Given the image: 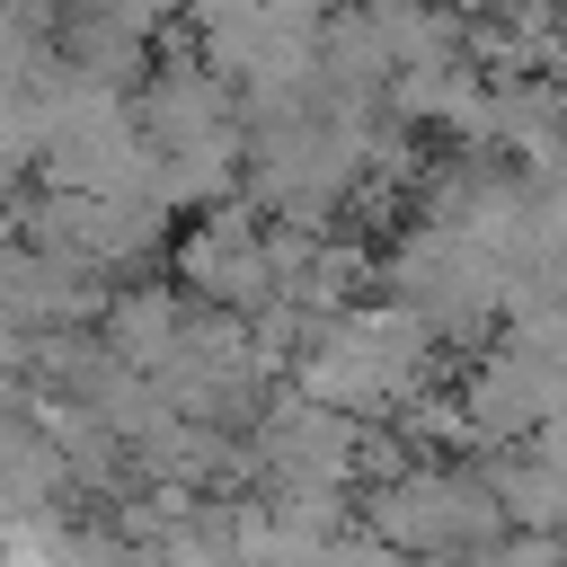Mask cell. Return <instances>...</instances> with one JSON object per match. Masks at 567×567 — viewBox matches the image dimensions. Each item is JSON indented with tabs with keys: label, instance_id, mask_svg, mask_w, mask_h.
<instances>
[{
	"label": "cell",
	"instance_id": "1",
	"mask_svg": "<svg viewBox=\"0 0 567 567\" xmlns=\"http://www.w3.org/2000/svg\"><path fill=\"white\" fill-rule=\"evenodd\" d=\"M372 284L390 301H408L443 346H478L496 328V257L461 230V221H434L416 213L381 257H372Z\"/></svg>",
	"mask_w": 567,
	"mask_h": 567
},
{
	"label": "cell",
	"instance_id": "2",
	"mask_svg": "<svg viewBox=\"0 0 567 567\" xmlns=\"http://www.w3.org/2000/svg\"><path fill=\"white\" fill-rule=\"evenodd\" d=\"M177 292L195 301H221V310H257L275 292V266H266V213L230 186L213 204H195V221L177 230Z\"/></svg>",
	"mask_w": 567,
	"mask_h": 567
},
{
	"label": "cell",
	"instance_id": "3",
	"mask_svg": "<svg viewBox=\"0 0 567 567\" xmlns=\"http://www.w3.org/2000/svg\"><path fill=\"white\" fill-rule=\"evenodd\" d=\"M133 124L151 142H213V133H239V97L204 53H159L133 80Z\"/></svg>",
	"mask_w": 567,
	"mask_h": 567
},
{
	"label": "cell",
	"instance_id": "4",
	"mask_svg": "<svg viewBox=\"0 0 567 567\" xmlns=\"http://www.w3.org/2000/svg\"><path fill=\"white\" fill-rule=\"evenodd\" d=\"M97 301H106V275H89V266H71V257L0 230V319L62 328V319H97Z\"/></svg>",
	"mask_w": 567,
	"mask_h": 567
},
{
	"label": "cell",
	"instance_id": "5",
	"mask_svg": "<svg viewBox=\"0 0 567 567\" xmlns=\"http://www.w3.org/2000/svg\"><path fill=\"white\" fill-rule=\"evenodd\" d=\"M461 416H470V443H523L532 416H540V372L514 337H478L470 372H461Z\"/></svg>",
	"mask_w": 567,
	"mask_h": 567
},
{
	"label": "cell",
	"instance_id": "6",
	"mask_svg": "<svg viewBox=\"0 0 567 567\" xmlns=\"http://www.w3.org/2000/svg\"><path fill=\"white\" fill-rule=\"evenodd\" d=\"M177 328H186V292L177 284H106V301H97V337L133 372H151L177 346Z\"/></svg>",
	"mask_w": 567,
	"mask_h": 567
},
{
	"label": "cell",
	"instance_id": "7",
	"mask_svg": "<svg viewBox=\"0 0 567 567\" xmlns=\"http://www.w3.org/2000/svg\"><path fill=\"white\" fill-rule=\"evenodd\" d=\"M35 151H44V124H35V89H0V204L35 177Z\"/></svg>",
	"mask_w": 567,
	"mask_h": 567
},
{
	"label": "cell",
	"instance_id": "8",
	"mask_svg": "<svg viewBox=\"0 0 567 567\" xmlns=\"http://www.w3.org/2000/svg\"><path fill=\"white\" fill-rule=\"evenodd\" d=\"M523 443H532V452H540V461H567V408H540V416H532V434H523Z\"/></svg>",
	"mask_w": 567,
	"mask_h": 567
}]
</instances>
